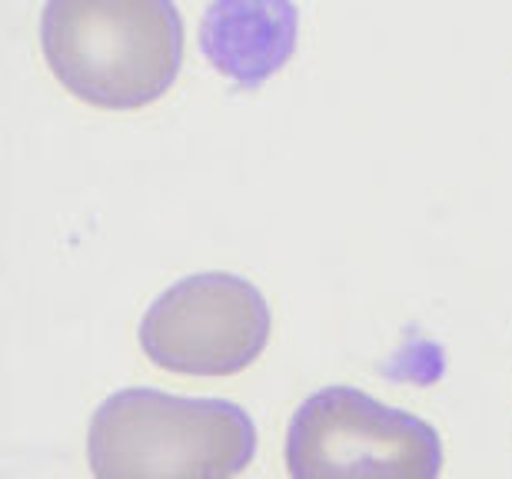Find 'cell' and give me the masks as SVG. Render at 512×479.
Returning <instances> with one entry per match:
<instances>
[{"instance_id":"3957f363","label":"cell","mask_w":512,"mask_h":479,"mask_svg":"<svg viewBox=\"0 0 512 479\" xmlns=\"http://www.w3.org/2000/svg\"><path fill=\"white\" fill-rule=\"evenodd\" d=\"M293 479H439L443 443L419 416L353 386H326L286 430Z\"/></svg>"},{"instance_id":"277c9868","label":"cell","mask_w":512,"mask_h":479,"mask_svg":"<svg viewBox=\"0 0 512 479\" xmlns=\"http://www.w3.org/2000/svg\"><path fill=\"white\" fill-rule=\"evenodd\" d=\"M270 340V307L253 283L230 273L180 280L147 310L140 346L150 363L187 376H230Z\"/></svg>"},{"instance_id":"6da1fadb","label":"cell","mask_w":512,"mask_h":479,"mask_svg":"<svg viewBox=\"0 0 512 479\" xmlns=\"http://www.w3.org/2000/svg\"><path fill=\"white\" fill-rule=\"evenodd\" d=\"M40 47L60 87L97 110H140L173 87L183 24L173 0H47Z\"/></svg>"},{"instance_id":"7a4b0ae2","label":"cell","mask_w":512,"mask_h":479,"mask_svg":"<svg viewBox=\"0 0 512 479\" xmlns=\"http://www.w3.org/2000/svg\"><path fill=\"white\" fill-rule=\"evenodd\" d=\"M253 450L256 430L240 406L160 390L114 393L87 436L94 479H233Z\"/></svg>"},{"instance_id":"5b68a950","label":"cell","mask_w":512,"mask_h":479,"mask_svg":"<svg viewBox=\"0 0 512 479\" xmlns=\"http://www.w3.org/2000/svg\"><path fill=\"white\" fill-rule=\"evenodd\" d=\"M293 0H213L200 20L207 64L237 87H260L296 50Z\"/></svg>"}]
</instances>
